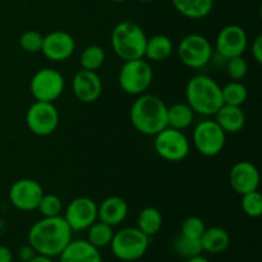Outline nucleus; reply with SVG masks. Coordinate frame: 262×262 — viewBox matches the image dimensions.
Wrapping results in <instances>:
<instances>
[{
    "label": "nucleus",
    "instance_id": "39",
    "mask_svg": "<svg viewBox=\"0 0 262 262\" xmlns=\"http://www.w3.org/2000/svg\"><path fill=\"white\" fill-rule=\"evenodd\" d=\"M186 262H210V261L207 260L206 257H204V256L199 255V256H194V257L187 258Z\"/></svg>",
    "mask_w": 262,
    "mask_h": 262
},
{
    "label": "nucleus",
    "instance_id": "17",
    "mask_svg": "<svg viewBox=\"0 0 262 262\" xmlns=\"http://www.w3.org/2000/svg\"><path fill=\"white\" fill-rule=\"evenodd\" d=\"M72 91L81 102L91 104L101 96L102 81L96 72L81 69L72 79Z\"/></svg>",
    "mask_w": 262,
    "mask_h": 262
},
{
    "label": "nucleus",
    "instance_id": "29",
    "mask_svg": "<svg viewBox=\"0 0 262 262\" xmlns=\"http://www.w3.org/2000/svg\"><path fill=\"white\" fill-rule=\"evenodd\" d=\"M173 248L177 255L182 256L184 258L194 257V256H199L202 253L200 239H192V238H187L182 234H179L174 239Z\"/></svg>",
    "mask_w": 262,
    "mask_h": 262
},
{
    "label": "nucleus",
    "instance_id": "3",
    "mask_svg": "<svg viewBox=\"0 0 262 262\" xmlns=\"http://www.w3.org/2000/svg\"><path fill=\"white\" fill-rule=\"evenodd\" d=\"M186 101L194 114L211 117L222 107V87L205 74L192 77L186 86Z\"/></svg>",
    "mask_w": 262,
    "mask_h": 262
},
{
    "label": "nucleus",
    "instance_id": "9",
    "mask_svg": "<svg viewBox=\"0 0 262 262\" xmlns=\"http://www.w3.org/2000/svg\"><path fill=\"white\" fill-rule=\"evenodd\" d=\"M178 56L182 63L188 68L201 69L211 60V43L204 35L200 33L187 35L179 42Z\"/></svg>",
    "mask_w": 262,
    "mask_h": 262
},
{
    "label": "nucleus",
    "instance_id": "25",
    "mask_svg": "<svg viewBox=\"0 0 262 262\" xmlns=\"http://www.w3.org/2000/svg\"><path fill=\"white\" fill-rule=\"evenodd\" d=\"M163 227V216L156 207L148 206L140 211L137 216V228L147 235L148 238L154 237L160 232Z\"/></svg>",
    "mask_w": 262,
    "mask_h": 262
},
{
    "label": "nucleus",
    "instance_id": "16",
    "mask_svg": "<svg viewBox=\"0 0 262 262\" xmlns=\"http://www.w3.org/2000/svg\"><path fill=\"white\" fill-rule=\"evenodd\" d=\"M229 184L239 196L258 189L260 173L251 161L242 160L235 163L229 171Z\"/></svg>",
    "mask_w": 262,
    "mask_h": 262
},
{
    "label": "nucleus",
    "instance_id": "14",
    "mask_svg": "<svg viewBox=\"0 0 262 262\" xmlns=\"http://www.w3.org/2000/svg\"><path fill=\"white\" fill-rule=\"evenodd\" d=\"M248 45L246 31L238 25H228L219 31L215 41L217 54L224 59L243 55Z\"/></svg>",
    "mask_w": 262,
    "mask_h": 262
},
{
    "label": "nucleus",
    "instance_id": "8",
    "mask_svg": "<svg viewBox=\"0 0 262 262\" xmlns=\"http://www.w3.org/2000/svg\"><path fill=\"white\" fill-rule=\"evenodd\" d=\"M154 148L163 160L179 163L189 155L191 143L183 130L166 127L155 135Z\"/></svg>",
    "mask_w": 262,
    "mask_h": 262
},
{
    "label": "nucleus",
    "instance_id": "5",
    "mask_svg": "<svg viewBox=\"0 0 262 262\" xmlns=\"http://www.w3.org/2000/svg\"><path fill=\"white\" fill-rule=\"evenodd\" d=\"M110 250L115 258L124 262H133L142 258L150 246V238L137 227H128L114 233L110 242Z\"/></svg>",
    "mask_w": 262,
    "mask_h": 262
},
{
    "label": "nucleus",
    "instance_id": "23",
    "mask_svg": "<svg viewBox=\"0 0 262 262\" xmlns=\"http://www.w3.org/2000/svg\"><path fill=\"white\" fill-rule=\"evenodd\" d=\"M173 53V42L165 35H154L147 37L145 58L150 61H164Z\"/></svg>",
    "mask_w": 262,
    "mask_h": 262
},
{
    "label": "nucleus",
    "instance_id": "30",
    "mask_svg": "<svg viewBox=\"0 0 262 262\" xmlns=\"http://www.w3.org/2000/svg\"><path fill=\"white\" fill-rule=\"evenodd\" d=\"M241 207L248 217H260L262 215V194L258 189L242 194Z\"/></svg>",
    "mask_w": 262,
    "mask_h": 262
},
{
    "label": "nucleus",
    "instance_id": "42",
    "mask_svg": "<svg viewBox=\"0 0 262 262\" xmlns=\"http://www.w3.org/2000/svg\"><path fill=\"white\" fill-rule=\"evenodd\" d=\"M247 262H255V261H247Z\"/></svg>",
    "mask_w": 262,
    "mask_h": 262
},
{
    "label": "nucleus",
    "instance_id": "27",
    "mask_svg": "<svg viewBox=\"0 0 262 262\" xmlns=\"http://www.w3.org/2000/svg\"><path fill=\"white\" fill-rule=\"evenodd\" d=\"M223 102L233 106H242L248 99V90L242 81H230L222 87Z\"/></svg>",
    "mask_w": 262,
    "mask_h": 262
},
{
    "label": "nucleus",
    "instance_id": "21",
    "mask_svg": "<svg viewBox=\"0 0 262 262\" xmlns=\"http://www.w3.org/2000/svg\"><path fill=\"white\" fill-rule=\"evenodd\" d=\"M202 252L217 255L228 250L230 245V235L225 229L220 227L206 228L200 238Z\"/></svg>",
    "mask_w": 262,
    "mask_h": 262
},
{
    "label": "nucleus",
    "instance_id": "13",
    "mask_svg": "<svg viewBox=\"0 0 262 262\" xmlns=\"http://www.w3.org/2000/svg\"><path fill=\"white\" fill-rule=\"evenodd\" d=\"M72 232L86 230L97 220V205L89 197H77L66 207L63 215Z\"/></svg>",
    "mask_w": 262,
    "mask_h": 262
},
{
    "label": "nucleus",
    "instance_id": "15",
    "mask_svg": "<svg viewBox=\"0 0 262 262\" xmlns=\"http://www.w3.org/2000/svg\"><path fill=\"white\" fill-rule=\"evenodd\" d=\"M76 49V42L71 33L54 31L43 36L41 53L51 61H64L71 58Z\"/></svg>",
    "mask_w": 262,
    "mask_h": 262
},
{
    "label": "nucleus",
    "instance_id": "40",
    "mask_svg": "<svg viewBox=\"0 0 262 262\" xmlns=\"http://www.w3.org/2000/svg\"><path fill=\"white\" fill-rule=\"evenodd\" d=\"M112 3H115V4H120V3H124L125 0H110Z\"/></svg>",
    "mask_w": 262,
    "mask_h": 262
},
{
    "label": "nucleus",
    "instance_id": "1",
    "mask_svg": "<svg viewBox=\"0 0 262 262\" xmlns=\"http://www.w3.org/2000/svg\"><path fill=\"white\" fill-rule=\"evenodd\" d=\"M73 232L61 215L42 217L33 223L28 230V243L36 253L49 257H58L72 241Z\"/></svg>",
    "mask_w": 262,
    "mask_h": 262
},
{
    "label": "nucleus",
    "instance_id": "19",
    "mask_svg": "<svg viewBox=\"0 0 262 262\" xmlns=\"http://www.w3.org/2000/svg\"><path fill=\"white\" fill-rule=\"evenodd\" d=\"M127 215L128 204L122 197H107L97 206V219L110 227H117L122 224Z\"/></svg>",
    "mask_w": 262,
    "mask_h": 262
},
{
    "label": "nucleus",
    "instance_id": "2",
    "mask_svg": "<svg viewBox=\"0 0 262 262\" xmlns=\"http://www.w3.org/2000/svg\"><path fill=\"white\" fill-rule=\"evenodd\" d=\"M168 106L163 99L152 94L138 95L129 110V119L137 132L155 136L168 127Z\"/></svg>",
    "mask_w": 262,
    "mask_h": 262
},
{
    "label": "nucleus",
    "instance_id": "41",
    "mask_svg": "<svg viewBox=\"0 0 262 262\" xmlns=\"http://www.w3.org/2000/svg\"><path fill=\"white\" fill-rule=\"evenodd\" d=\"M136 2H140V3H150V2H154V0H136Z\"/></svg>",
    "mask_w": 262,
    "mask_h": 262
},
{
    "label": "nucleus",
    "instance_id": "18",
    "mask_svg": "<svg viewBox=\"0 0 262 262\" xmlns=\"http://www.w3.org/2000/svg\"><path fill=\"white\" fill-rule=\"evenodd\" d=\"M58 257L59 262H102L99 248L87 239H72Z\"/></svg>",
    "mask_w": 262,
    "mask_h": 262
},
{
    "label": "nucleus",
    "instance_id": "35",
    "mask_svg": "<svg viewBox=\"0 0 262 262\" xmlns=\"http://www.w3.org/2000/svg\"><path fill=\"white\" fill-rule=\"evenodd\" d=\"M36 255L37 253H36V251L33 250V247L30 243L20 246L19 250H18V258L22 262H30Z\"/></svg>",
    "mask_w": 262,
    "mask_h": 262
},
{
    "label": "nucleus",
    "instance_id": "7",
    "mask_svg": "<svg viewBox=\"0 0 262 262\" xmlns=\"http://www.w3.org/2000/svg\"><path fill=\"white\" fill-rule=\"evenodd\" d=\"M192 141L197 152L205 158H215L224 150L227 133L215 120L205 119L197 123L192 133Z\"/></svg>",
    "mask_w": 262,
    "mask_h": 262
},
{
    "label": "nucleus",
    "instance_id": "22",
    "mask_svg": "<svg viewBox=\"0 0 262 262\" xmlns=\"http://www.w3.org/2000/svg\"><path fill=\"white\" fill-rule=\"evenodd\" d=\"M179 14L189 19H202L211 13L214 0H171Z\"/></svg>",
    "mask_w": 262,
    "mask_h": 262
},
{
    "label": "nucleus",
    "instance_id": "12",
    "mask_svg": "<svg viewBox=\"0 0 262 262\" xmlns=\"http://www.w3.org/2000/svg\"><path fill=\"white\" fill-rule=\"evenodd\" d=\"M42 194L43 189L37 181L23 178L18 179L10 186L8 197L13 207L19 211L27 212L37 209Z\"/></svg>",
    "mask_w": 262,
    "mask_h": 262
},
{
    "label": "nucleus",
    "instance_id": "28",
    "mask_svg": "<svg viewBox=\"0 0 262 262\" xmlns=\"http://www.w3.org/2000/svg\"><path fill=\"white\" fill-rule=\"evenodd\" d=\"M106 59V53L99 45H90L82 50L79 55V66L86 71L96 72L102 67Z\"/></svg>",
    "mask_w": 262,
    "mask_h": 262
},
{
    "label": "nucleus",
    "instance_id": "26",
    "mask_svg": "<svg viewBox=\"0 0 262 262\" xmlns=\"http://www.w3.org/2000/svg\"><path fill=\"white\" fill-rule=\"evenodd\" d=\"M87 241L96 248H104L110 245L114 235L113 227L105 224V223L96 220L94 224L87 228Z\"/></svg>",
    "mask_w": 262,
    "mask_h": 262
},
{
    "label": "nucleus",
    "instance_id": "32",
    "mask_svg": "<svg viewBox=\"0 0 262 262\" xmlns=\"http://www.w3.org/2000/svg\"><path fill=\"white\" fill-rule=\"evenodd\" d=\"M206 227H205L204 220L194 215L187 216L181 224V234L192 239H200Z\"/></svg>",
    "mask_w": 262,
    "mask_h": 262
},
{
    "label": "nucleus",
    "instance_id": "34",
    "mask_svg": "<svg viewBox=\"0 0 262 262\" xmlns=\"http://www.w3.org/2000/svg\"><path fill=\"white\" fill-rule=\"evenodd\" d=\"M227 73L233 81H242L248 73V63L242 55L228 59Z\"/></svg>",
    "mask_w": 262,
    "mask_h": 262
},
{
    "label": "nucleus",
    "instance_id": "20",
    "mask_svg": "<svg viewBox=\"0 0 262 262\" xmlns=\"http://www.w3.org/2000/svg\"><path fill=\"white\" fill-rule=\"evenodd\" d=\"M214 115V120L225 133L234 135V133L241 132L245 128L246 115L241 106L223 104L222 107Z\"/></svg>",
    "mask_w": 262,
    "mask_h": 262
},
{
    "label": "nucleus",
    "instance_id": "38",
    "mask_svg": "<svg viewBox=\"0 0 262 262\" xmlns=\"http://www.w3.org/2000/svg\"><path fill=\"white\" fill-rule=\"evenodd\" d=\"M30 262H54L53 257H49V256H43V255H36L35 257L32 258Z\"/></svg>",
    "mask_w": 262,
    "mask_h": 262
},
{
    "label": "nucleus",
    "instance_id": "4",
    "mask_svg": "<svg viewBox=\"0 0 262 262\" xmlns=\"http://www.w3.org/2000/svg\"><path fill=\"white\" fill-rule=\"evenodd\" d=\"M147 36L137 23L123 20L112 32V48L115 55L123 61L145 58Z\"/></svg>",
    "mask_w": 262,
    "mask_h": 262
},
{
    "label": "nucleus",
    "instance_id": "10",
    "mask_svg": "<svg viewBox=\"0 0 262 262\" xmlns=\"http://www.w3.org/2000/svg\"><path fill=\"white\" fill-rule=\"evenodd\" d=\"M64 77L56 69L42 68L36 72L30 82V91L36 101L54 102L64 91Z\"/></svg>",
    "mask_w": 262,
    "mask_h": 262
},
{
    "label": "nucleus",
    "instance_id": "31",
    "mask_svg": "<svg viewBox=\"0 0 262 262\" xmlns=\"http://www.w3.org/2000/svg\"><path fill=\"white\" fill-rule=\"evenodd\" d=\"M36 210H38L42 217L59 216L63 211V202L56 194L43 193Z\"/></svg>",
    "mask_w": 262,
    "mask_h": 262
},
{
    "label": "nucleus",
    "instance_id": "36",
    "mask_svg": "<svg viewBox=\"0 0 262 262\" xmlns=\"http://www.w3.org/2000/svg\"><path fill=\"white\" fill-rule=\"evenodd\" d=\"M251 51H252V56L256 60V63L262 64V36L261 35L256 36V38L252 42Z\"/></svg>",
    "mask_w": 262,
    "mask_h": 262
},
{
    "label": "nucleus",
    "instance_id": "6",
    "mask_svg": "<svg viewBox=\"0 0 262 262\" xmlns=\"http://www.w3.org/2000/svg\"><path fill=\"white\" fill-rule=\"evenodd\" d=\"M154 79V72L150 63L145 59L124 61L118 73L119 87L128 95L138 96L150 89Z\"/></svg>",
    "mask_w": 262,
    "mask_h": 262
},
{
    "label": "nucleus",
    "instance_id": "33",
    "mask_svg": "<svg viewBox=\"0 0 262 262\" xmlns=\"http://www.w3.org/2000/svg\"><path fill=\"white\" fill-rule=\"evenodd\" d=\"M43 36L37 31H26L20 35L19 37V45L26 53L35 54L41 51V46H42Z\"/></svg>",
    "mask_w": 262,
    "mask_h": 262
},
{
    "label": "nucleus",
    "instance_id": "24",
    "mask_svg": "<svg viewBox=\"0 0 262 262\" xmlns=\"http://www.w3.org/2000/svg\"><path fill=\"white\" fill-rule=\"evenodd\" d=\"M194 120V112L189 107V105L184 102H177V104L168 106V114H166V122L169 128L183 130L191 127Z\"/></svg>",
    "mask_w": 262,
    "mask_h": 262
},
{
    "label": "nucleus",
    "instance_id": "37",
    "mask_svg": "<svg viewBox=\"0 0 262 262\" xmlns=\"http://www.w3.org/2000/svg\"><path fill=\"white\" fill-rule=\"evenodd\" d=\"M0 262H13V252L7 246H0Z\"/></svg>",
    "mask_w": 262,
    "mask_h": 262
},
{
    "label": "nucleus",
    "instance_id": "11",
    "mask_svg": "<svg viewBox=\"0 0 262 262\" xmlns=\"http://www.w3.org/2000/svg\"><path fill=\"white\" fill-rule=\"evenodd\" d=\"M26 124L38 137L53 135L59 125V113L54 102H33L26 113Z\"/></svg>",
    "mask_w": 262,
    "mask_h": 262
}]
</instances>
